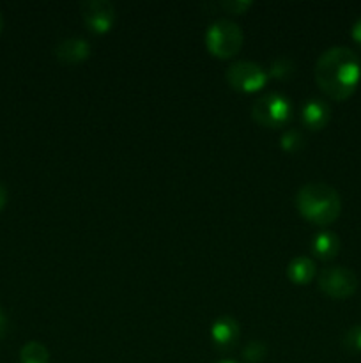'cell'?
I'll list each match as a JSON object with an SVG mask.
<instances>
[{
	"instance_id": "obj_1",
	"label": "cell",
	"mask_w": 361,
	"mask_h": 363,
	"mask_svg": "<svg viewBox=\"0 0 361 363\" xmlns=\"http://www.w3.org/2000/svg\"><path fill=\"white\" fill-rule=\"evenodd\" d=\"M315 82L326 96L343 101L354 94L361 80V60L349 46H331L315 62Z\"/></svg>"
},
{
	"instance_id": "obj_2",
	"label": "cell",
	"mask_w": 361,
	"mask_h": 363,
	"mask_svg": "<svg viewBox=\"0 0 361 363\" xmlns=\"http://www.w3.org/2000/svg\"><path fill=\"white\" fill-rule=\"evenodd\" d=\"M296 208L315 225H329L342 213L340 194L328 183L311 181L303 184L296 194Z\"/></svg>"
},
{
	"instance_id": "obj_3",
	"label": "cell",
	"mask_w": 361,
	"mask_h": 363,
	"mask_svg": "<svg viewBox=\"0 0 361 363\" xmlns=\"http://www.w3.org/2000/svg\"><path fill=\"white\" fill-rule=\"evenodd\" d=\"M243 28L229 18H218L205 30V46L212 55L219 59L236 55L243 46Z\"/></svg>"
},
{
	"instance_id": "obj_4",
	"label": "cell",
	"mask_w": 361,
	"mask_h": 363,
	"mask_svg": "<svg viewBox=\"0 0 361 363\" xmlns=\"http://www.w3.org/2000/svg\"><path fill=\"white\" fill-rule=\"evenodd\" d=\"M251 117L260 126L282 128L292 117V103L282 92H264L251 103Z\"/></svg>"
},
{
	"instance_id": "obj_5",
	"label": "cell",
	"mask_w": 361,
	"mask_h": 363,
	"mask_svg": "<svg viewBox=\"0 0 361 363\" xmlns=\"http://www.w3.org/2000/svg\"><path fill=\"white\" fill-rule=\"evenodd\" d=\"M317 284L324 294L335 300H345L353 296L357 289V277L353 269L345 266H328L321 269Z\"/></svg>"
},
{
	"instance_id": "obj_6",
	"label": "cell",
	"mask_w": 361,
	"mask_h": 363,
	"mask_svg": "<svg viewBox=\"0 0 361 363\" xmlns=\"http://www.w3.org/2000/svg\"><path fill=\"white\" fill-rule=\"evenodd\" d=\"M227 82L230 87L243 92H255L262 89L268 82V71L255 60L239 59L227 67Z\"/></svg>"
},
{
	"instance_id": "obj_7",
	"label": "cell",
	"mask_w": 361,
	"mask_h": 363,
	"mask_svg": "<svg viewBox=\"0 0 361 363\" xmlns=\"http://www.w3.org/2000/svg\"><path fill=\"white\" fill-rule=\"evenodd\" d=\"M80 13L85 25L98 34L108 32L117 16L115 6L110 0H85L80 4Z\"/></svg>"
},
{
	"instance_id": "obj_8",
	"label": "cell",
	"mask_w": 361,
	"mask_h": 363,
	"mask_svg": "<svg viewBox=\"0 0 361 363\" xmlns=\"http://www.w3.org/2000/svg\"><path fill=\"white\" fill-rule=\"evenodd\" d=\"M92 46L87 39L78 38V35H71V38L60 39L53 48V55L57 60L64 64H78L84 62L91 57Z\"/></svg>"
},
{
	"instance_id": "obj_9",
	"label": "cell",
	"mask_w": 361,
	"mask_h": 363,
	"mask_svg": "<svg viewBox=\"0 0 361 363\" xmlns=\"http://www.w3.org/2000/svg\"><path fill=\"white\" fill-rule=\"evenodd\" d=\"M301 121L310 130H322L331 121V106L321 98H310L301 106Z\"/></svg>"
},
{
	"instance_id": "obj_10",
	"label": "cell",
	"mask_w": 361,
	"mask_h": 363,
	"mask_svg": "<svg viewBox=\"0 0 361 363\" xmlns=\"http://www.w3.org/2000/svg\"><path fill=\"white\" fill-rule=\"evenodd\" d=\"M239 323L232 315H222L211 326V339L218 350H230L239 340Z\"/></svg>"
},
{
	"instance_id": "obj_11",
	"label": "cell",
	"mask_w": 361,
	"mask_h": 363,
	"mask_svg": "<svg viewBox=\"0 0 361 363\" xmlns=\"http://www.w3.org/2000/svg\"><path fill=\"white\" fill-rule=\"evenodd\" d=\"M311 252L322 261H331L340 252V238L333 230H319L311 240Z\"/></svg>"
},
{
	"instance_id": "obj_12",
	"label": "cell",
	"mask_w": 361,
	"mask_h": 363,
	"mask_svg": "<svg viewBox=\"0 0 361 363\" xmlns=\"http://www.w3.org/2000/svg\"><path fill=\"white\" fill-rule=\"evenodd\" d=\"M317 273V266L306 255H297V257L290 259L289 266H287V275H289L290 282L294 284H308Z\"/></svg>"
},
{
	"instance_id": "obj_13",
	"label": "cell",
	"mask_w": 361,
	"mask_h": 363,
	"mask_svg": "<svg viewBox=\"0 0 361 363\" xmlns=\"http://www.w3.org/2000/svg\"><path fill=\"white\" fill-rule=\"evenodd\" d=\"M20 363H50L48 347L38 340H30L20 350Z\"/></svg>"
},
{
	"instance_id": "obj_14",
	"label": "cell",
	"mask_w": 361,
	"mask_h": 363,
	"mask_svg": "<svg viewBox=\"0 0 361 363\" xmlns=\"http://www.w3.org/2000/svg\"><path fill=\"white\" fill-rule=\"evenodd\" d=\"M280 145H282L285 151L289 152H297L306 145V140H304L303 131H299L297 128H289L282 133V138H280Z\"/></svg>"
},
{
	"instance_id": "obj_15",
	"label": "cell",
	"mask_w": 361,
	"mask_h": 363,
	"mask_svg": "<svg viewBox=\"0 0 361 363\" xmlns=\"http://www.w3.org/2000/svg\"><path fill=\"white\" fill-rule=\"evenodd\" d=\"M294 69H296V62L290 57L282 55L273 60L269 66V74L275 78H289L290 74H294Z\"/></svg>"
},
{
	"instance_id": "obj_16",
	"label": "cell",
	"mask_w": 361,
	"mask_h": 363,
	"mask_svg": "<svg viewBox=\"0 0 361 363\" xmlns=\"http://www.w3.org/2000/svg\"><path fill=\"white\" fill-rule=\"evenodd\" d=\"M268 357V346L262 340H251L244 346L243 358L250 363H258Z\"/></svg>"
},
{
	"instance_id": "obj_17",
	"label": "cell",
	"mask_w": 361,
	"mask_h": 363,
	"mask_svg": "<svg viewBox=\"0 0 361 363\" xmlns=\"http://www.w3.org/2000/svg\"><path fill=\"white\" fill-rule=\"evenodd\" d=\"M342 344L349 353H361V325H354L343 333Z\"/></svg>"
},
{
	"instance_id": "obj_18",
	"label": "cell",
	"mask_w": 361,
	"mask_h": 363,
	"mask_svg": "<svg viewBox=\"0 0 361 363\" xmlns=\"http://www.w3.org/2000/svg\"><path fill=\"white\" fill-rule=\"evenodd\" d=\"M219 6L229 13L241 14L251 6V0H223V2H219Z\"/></svg>"
},
{
	"instance_id": "obj_19",
	"label": "cell",
	"mask_w": 361,
	"mask_h": 363,
	"mask_svg": "<svg viewBox=\"0 0 361 363\" xmlns=\"http://www.w3.org/2000/svg\"><path fill=\"white\" fill-rule=\"evenodd\" d=\"M350 35H353L354 41L361 46V14L356 18V21L353 23V28H350Z\"/></svg>"
},
{
	"instance_id": "obj_20",
	"label": "cell",
	"mask_w": 361,
	"mask_h": 363,
	"mask_svg": "<svg viewBox=\"0 0 361 363\" xmlns=\"http://www.w3.org/2000/svg\"><path fill=\"white\" fill-rule=\"evenodd\" d=\"M6 202H7V188L6 184L0 183V211H2V208L6 206Z\"/></svg>"
},
{
	"instance_id": "obj_21",
	"label": "cell",
	"mask_w": 361,
	"mask_h": 363,
	"mask_svg": "<svg viewBox=\"0 0 361 363\" xmlns=\"http://www.w3.org/2000/svg\"><path fill=\"white\" fill-rule=\"evenodd\" d=\"M6 330H7V318H6V314H4L2 308H0V337L6 333Z\"/></svg>"
},
{
	"instance_id": "obj_22",
	"label": "cell",
	"mask_w": 361,
	"mask_h": 363,
	"mask_svg": "<svg viewBox=\"0 0 361 363\" xmlns=\"http://www.w3.org/2000/svg\"><path fill=\"white\" fill-rule=\"evenodd\" d=\"M214 363H239V362L230 360V358H223V360H218V362H214Z\"/></svg>"
},
{
	"instance_id": "obj_23",
	"label": "cell",
	"mask_w": 361,
	"mask_h": 363,
	"mask_svg": "<svg viewBox=\"0 0 361 363\" xmlns=\"http://www.w3.org/2000/svg\"><path fill=\"white\" fill-rule=\"evenodd\" d=\"M2 27H4V18H2V13H0V32H2Z\"/></svg>"
}]
</instances>
